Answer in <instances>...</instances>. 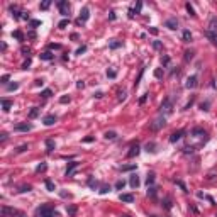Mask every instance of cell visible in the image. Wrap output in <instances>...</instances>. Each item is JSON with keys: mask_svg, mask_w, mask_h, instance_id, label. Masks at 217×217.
I'll use <instances>...</instances> for the list:
<instances>
[{"mask_svg": "<svg viewBox=\"0 0 217 217\" xmlns=\"http://www.w3.org/2000/svg\"><path fill=\"white\" fill-rule=\"evenodd\" d=\"M0 212H2V217H27L22 210L14 209V207H7V205H2Z\"/></svg>", "mask_w": 217, "mask_h": 217, "instance_id": "cell-2", "label": "cell"}, {"mask_svg": "<svg viewBox=\"0 0 217 217\" xmlns=\"http://www.w3.org/2000/svg\"><path fill=\"white\" fill-rule=\"evenodd\" d=\"M185 59H187V61H188V59H192V53H190V51H187V53H185Z\"/></svg>", "mask_w": 217, "mask_h": 217, "instance_id": "cell-51", "label": "cell"}, {"mask_svg": "<svg viewBox=\"0 0 217 217\" xmlns=\"http://www.w3.org/2000/svg\"><path fill=\"white\" fill-rule=\"evenodd\" d=\"M185 87H187V88H195V87H197V76H195V75L188 76V78H187V83H185Z\"/></svg>", "mask_w": 217, "mask_h": 217, "instance_id": "cell-7", "label": "cell"}, {"mask_svg": "<svg viewBox=\"0 0 217 217\" xmlns=\"http://www.w3.org/2000/svg\"><path fill=\"white\" fill-rule=\"evenodd\" d=\"M124 185H126V181L119 180L117 183H115V188H117V190H122V188H124Z\"/></svg>", "mask_w": 217, "mask_h": 217, "instance_id": "cell-35", "label": "cell"}, {"mask_svg": "<svg viewBox=\"0 0 217 217\" xmlns=\"http://www.w3.org/2000/svg\"><path fill=\"white\" fill-rule=\"evenodd\" d=\"M68 24H70V19H63V20H61V22L58 24V27H59V29H65V27H66Z\"/></svg>", "mask_w": 217, "mask_h": 217, "instance_id": "cell-25", "label": "cell"}, {"mask_svg": "<svg viewBox=\"0 0 217 217\" xmlns=\"http://www.w3.org/2000/svg\"><path fill=\"white\" fill-rule=\"evenodd\" d=\"M78 166H80V163H76V161L70 163V164H68V168H66V177H73V173L78 170Z\"/></svg>", "mask_w": 217, "mask_h": 217, "instance_id": "cell-5", "label": "cell"}, {"mask_svg": "<svg viewBox=\"0 0 217 217\" xmlns=\"http://www.w3.org/2000/svg\"><path fill=\"white\" fill-rule=\"evenodd\" d=\"M27 148H29L27 144H22V146H19V148H17V153H22V151H26Z\"/></svg>", "mask_w": 217, "mask_h": 217, "instance_id": "cell-43", "label": "cell"}, {"mask_svg": "<svg viewBox=\"0 0 217 217\" xmlns=\"http://www.w3.org/2000/svg\"><path fill=\"white\" fill-rule=\"evenodd\" d=\"M164 207H166V209H171V204H170V199H166V200H164Z\"/></svg>", "mask_w": 217, "mask_h": 217, "instance_id": "cell-50", "label": "cell"}, {"mask_svg": "<svg viewBox=\"0 0 217 217\" xmlns=\"http://www.w3.org/2000/svg\"><path fill=\"white\" fill-rule=\"evenodd\" d=\"M124 217H129V216H124Z\"/></svg>", "mask_w": 217, "mask_h": 217, "instance_id": "cell-60", "label": "cell"}, {"mask_svg": "<svg viewBox=\"0 0 217 217\" xmlns=\"http://www.w3.org/2000/svg\"><path fill=\"white\" fill-rule=\"evenodd\" d=\"M168 63H170V58H168V56H164V58H163V65H168Z\"/></svg>", "mask_w": 217, "mask_h": 217, "instance_id": "cell-56", "label": "cell"}, {"mask_svg": "<svg viewBox=\"0 0 217 217\" xmlns=\"http://www.w3.org/2000/svg\"><path fill=\"white\" fill-rule=\"evenodd\" d=\"M115 136H117V134H115L114 131H108V132H105V137H107V139H115Z\"/></svg>", "mask_w": 217, "mask_h": 217, "instance_id": "cell-32", "label": "cell"}, {"mask_svg": "<svg viewBox=\"0 0 217 217\" xmlns=\"http://www.w3.org/2000/svg\"><path fill=\"white\" fill-rule=\"evenodd\" d=\"M88 17H90V10H88V7H83L82 12H80V22L88 20Z\"/></svg>", "mask_w": 217, "mask_h": 217, "instance_id": "cell-10", "label": "cell"}, {"mask_svg": "<svg viewBox=\"0 0 217 217\" xmlns=\"http://www.w3.org/2000/svg\"><path fill=\"white\" fill-rule=\"evenodd\" d=\"M29 65H31V59H27V61L22 65V68H24V70H27V66H29Z\"/></svg>", "mask_w": 217, "mask_h": 217, "instance_id": "cell-52", "label": "cell"}, {"mask_svg": "<svg viewBox=\"0 0 217 217\" xmlns=\"http://www.w3.org/2000/svg\"><path fill=\"white\" fill-rule=\"evenodd\" d=\"M37 114H39V108L34 107L31 112H29V117H31V119H34V117H37Z\"/></svg>", "mask_w": 217, "mask_h": 217, "instance_id": "cell-27", "label": "cell"}, {"mask_svg": "<svg viewBox=\"0 0 217 217\" xmlns=\"http://www.w3.org/2000/svg\"><path fill=\"white\" fill-rule=\"evenodd\" d=\"M59 102H61V104H68V102H70V97H68V95H63V97L59 98Z\"/></svg>", "mask_w": 217, "mask_h": 217, "instance_id": "cell-41", "label": "cell"}, {"mask_svg": "<svg viewBox=\"0 0 217 217\" xmlns=\"http://www.w3.org/2000/svg\"><path fill=\"white\" fill-rule=\"evenodd\" d=\"M44 170H46V164H44V163H42V164H39V166L36 168V171H37V173H39V171H44Z\"/></svg>", "mask_w": 217, "mask_h": 217, "instance_id": "cell-44", "label": "cell"}, {"mask_svg": "<svg viewBox=\"0 0 217 217\" xmlns=\"http://www.w3.org/2000/svg\"><path fill=\"white\" fill-rule=\"evenodd\" d=\"M54 148H56V144H54L53 139H46V149H48V153H51Z\"/></svg>", "mask_w": 217, "mask_h": 217, "instance_id": "cell-18", "label": "cell"}, {"mask_svg": "<svg viewBox=\"0 0 217 217\" xmlns=\"http://www.w3.org/2000/svg\"><path fill=\"white\" fill-rule=\"evenodd\" d=\"M58 9H59V12H61L63 16H68V12H70V3H68L66 0H61V2L58 3Z\"/></svg>", "mask_w": 217, "mask_h": 217, "instance_id": "cell-4", "label": "cell"}, {"mask_svg": "<svg viewBox=\"0 0 217 217\" xmlns=\"http://www.w3.org/2000/svg\"><path fill=\"white\" fill-rule=\"evenodd\" d=\"M42 122H44V126H53L54 122H56V115H51V114H49V115H46Z\"/></svg>", "mask_w": 217, "mask_h": 217, "instance_id": "cell-14", "label": "cell"}, {"mask_svg": "<svg viewBox=\"0 0 217 217\" xmlns=\"http://www.w3.org/2000/svg\"><path fill=\"white\" fill-rule=\"evenodd\" d=\"M209 105H210V104H209V102H205V104H202L200 107H202V110H209Z\"/></svg>", "mask_w": 217, "mask_h": 217, "instance_id": "cell-49", "label": "cell"}, {"mask_svg": "<svg viewBox=\"0 0 217 217\" xmlns=\"http://www.w3.org/2000/svg\"><path fill=\"white\" fill-rule=\"evenodd\" d=\"M107 76L108 78H115L117 76V71L115 70H107Z\"/></svg>", "mask_w": 217, "mask_h": 217, "instance_id": "cell-36", "label": "cell"}, {"mask_svg": "<svg viewBox=\"0 0 217 217\" xmlns=\"http://www.w3.org/2000/svg\"><path fill=\"white\" fill-rule=\"evenodd\" d=\"M166 27L168 29H178V20L177 19H168L166 20Z\"/></svg>", "mask_w": 217, "mask_h": 217, "instance_id": "cell-15", "label": "cell"}, {"mask_svg": "<svg viewBox=\"0 0 217 217\" xmlns=\"http://www.w3.org/2000/svg\"><path fill=\"white\" fill-rule=\"evenodd\" d=\"M39 24H41V22H39V20H32V22H31V26H32V27H37V26H39Z\"/></svg>", "mask_w": 217, "mask_h": 217, "instance_id": "cell-53", "label": "cell"}, {"mask_svg": "<svg viewBox=\"0 0 217 217\" xmlns=\"http://www.w3.org/2000/svg\"><path fill=\"white\" fill-rule=\"evenodd\" d=\"M36 217H59L51 204H44L36 209Z\"/></svg>", "mask_w": 217, "mask_h": 217, "instance_id": "cell-1", "label": "cell"}, {"mask_svg": "<svg viewBox=\"0 0 217 217\" xmlns=\"http://www.w3.org/2000/svg\"><path fill=\"white\" fill-rule=\"evenodd\" d=\"M207 37L212 41V44H214V46H217V34H214V32H209V31H207Z\"/></svg>", "mask_w": 217, "mask_h": 217, "instance_id": "cell-21", "label": "cell"}, {"mask_svg": "<svg viewBox=\"0 0 217 217\" xmlns=\"http://www.w3.org/2000/svg\"><path fill=\"white\" fill-rule=\"evenodd\" d=\"M148 195H149V197H156V188H154V187H151V188L148 190Z\"/></svg>", "mask_w": 217, "mask_h": 217, "instance_id": "cell-38", "label": "cell"}, {"mask_svg": "<svg viewBox=\"0 0 217 217\" xmlns=\"http://www.w3.org/2000/svg\"><path fill=\"white\" fill-rule=\"evenodd\" d=\"M76 87H78V88H83V87H85V83H83V82H78V83H76Z\"/></svg>", "mask_w": 217, "mask_h": 217, "instance_id": "cell-59", "label": "cell"}, {"mask_svg": "<svg viewBox=\"0 0 217 217\" xmlns=\"http://www.w3.org/2000/svg\"><path fill=\"white\" fill-rule=\"evenodd\" d=\"M29 190H31V187H29V185H27V187H22V188H20V192H29Z\"/></svg>", "mask_w": 217, "mask_h": 217, "instance_id": "cell-57", "label": "cell"}, {"mask_svg": "<svg viewBox=\"0 0 217 217\" xmlns=\"http://www.w3.org/2000/svg\"><path fill=\"white\" fill-rule=\"evenodd\" d=\"M183 134H185V131H178V132H173V134H171V137H170V141H171V143H177L178 139H181V136H183Z\"/></svg>", "mask_w": 217, "mask_h": 217, "instance_id": "cell-17", "label": "cell"}, {"mask_svg": "<svg viewBox=\"0 0 217 217\" xmlns=\"http://www.w3.org/2000/svg\"><path fill=\"white\" fill-rule=\"evenodd\" d=\"M12 107V100H9V98H2V108H3V112H9Z\"/></svg>", "mask_w": 217, "mask_h": 217, "instance_id": "cell-13", "label": "cell"}, {"mask_svg": "<svg viewBox=\"0 0 217 217\" xmlns=\"http://www.w3.org/2000/svg\"><path fill=\"white\" fill-rule=\"evenodd\" d=\"M154 148H156L154 143H148V144H146V149H148V151H151V153H154V151H156Z\"/></svg>", "mask_w": 217, "mask_h": 217, "instance_id": "cell-31", "label": "cell"}, {"mask_svg": "<svg viewBox=\"0 0 217 217\" xmlns=\"http://www.w3.org/2000/svg\"><path fill=\"white\" fill-rule=\"evenodd\" d=\"M139 154V146L134 144L129 148V151H127V158H134V156H137Z\"/></svg>", "mask_w": 217, "mask_h": 217, "instance_id": "cell-9", "label": "cell"}, {"mask_svg": "<svg viewBox=\"0 0 217 217\" xmlns=\"http://www.w3.org/2000/svg\"><path fill=\"white\" fill-rule=\"evenodd\" d=\"M12 36L16 37V39H19V41H24V36H22V32H20V31H14V32H12Z\"/></svg>", "mask_w": 217, "mask_h": 217, "instance_id": "cell-26", "label": "cell"}, {"mask_svg": "<svg viewBox=\"0 0 217 217\" xmlns=\"http://www.w3.org/2000/svg\"><path fill=\"white\" fill-rule=\"evenodd\" d=\"M209 32H214L217 34V17H212L209 22Z\"/></svg>", "mask_w": 217, "mask_h": 217, "instance_id": "cell-11", "label": "cell"}, {"mask_svg": "<svg viewBox=\"0 0 217 217\" xmlns=\"http://www.w3.org/2000/svg\"><path fill=\"white\" fill-rule=\"evenodd\" d=\"M187 10H188V14H190L192 17H195V16H197V14H195V10H193V7H192L190 3H187Z\"/></svg>", "mask_w": 217, "mask_h": 217, "instance_id": "cell-30", "label": "cell"}, {"mask_svg": "<svg viewBox=\"0 0 217 217\" xmlns=\"http://www.w3.org/2000/svg\"><path fill=\"white\" fill-rule=\"evenodd\" d=\"M164 124H166V119H164V115H160L158 119H154V121L151 122V126H149V127H151V131H160V129H161Z\"/></svg>", "mask_w": 217, "mask_h": 217, "instance_id": "cell-3", "label": "cell"}, {"mask_svg": "<svg viewBox=\"0 0 217 217\" xmlns=\"http://www.w3.org/2000/svg\"><path fill=\"white\" fill-rule=\"evenodd\" d=\"M17 88H19V83H10V85L7 87V90H9V92H12V90H17Z\"/></svg>", "mask_w": 217, "mask_h": 217, "instance_id": "cell-37", "label": "cell"}, {"mask_svg": "<svg viewBox=\"0 0 217 217\" xmlns=\"http://www.w3.org/2000/svg\"><path fill=\"white\" fill-rule=\"evenodd\" d=\"M136 168V164H126V166H122V171H129V170H134Z\"/></svg>", "mask_w": 217, "mask_h": 217, "instance_id": "cell-39", "label": "cell"}, {"mask_svg": "<svg viewBox=\"0 0 217 217\" xmlns=\"http://www.w3.org/2000/svg\"><path fill=\"white\" fill-rule=\"evenodd\" d=\"M129 183H131V187H132V188H137V187H139V177H137V175H131Z\"/></svg>", "mask_w": 217, "mask_h": 217, "instance_id": "cell-16", "label": "cell"}, {"mask_svg": "<svg viewBox=\"0 0 217 217\" xmlns=\"http://www.w3.org/2000/svg\"><path fill=\"white\" fill-rule=\"evenodd\" d=\"M163 112H164V114H171V100H170V98H166V100L161 104V114Z\"/></svg>", "mask_w": 217, "mask_h": 217, "instance_id": "cell-6", "label": "cell"}, {"mask_svg": "<svg viewBox=\"0 0 217 217\" xmlns=\"http://www.w3.org/2000/svg\"><path fill=\"white\" fill-rule=\"evenodd\" d=\"M66 210H68V214H70V216H75V214H76V207H75V205H70Z\"/></svg>", "mask_w": 217, "mask_h": 217, "instance_id": "cell-34", "label": "cell"}, {"mask_svg": "<svg viewBox=\"0 0 217 217\" xmlns=\"http://www.w3.org/2000/svg\"><path fill=\"white\" fill-rule=\"evenodd\" d=\"M9 80H10V75H3L2 76V83H7Z\"/></svg>", "mask_w": 217, "mask_h": 217, "instance_id": "cell-46", "label": "cell"}, {"mask_svg": "<svg viewBox=\"0 0 217 217\" xmlns=\"http://www.w3.org/2000/svg\"><path fill=\"white\" fill-rule=\"evenodd\" d=\"M88 185H90L92 188H95L98 183H97V180H93V177H90V180H88Z\"/></svg>", "mask_w": 217, "mask_h": 217, "instance_id": "cell-40", "label": "cell"}, {"mask_svg": "<svg viewBox=\"0 0 217 217\" xmlns=\"http://www.w3.org/2000/svg\"><path fill=\"white\" fill-rule=\"evenodd\" d=\"M124 98H126V92H121V93H119V102H122Z\"/></svg>", "mask_w": 217, "mask_h": 217, "instance_id": "cell-47", "label": "cell"}, {"mask_svg": "<svg viewBox=\"0 0 217 217\" xmlns=\"http://www.w3.org/2000/svg\"><path fill=\"white\" fill-rule=\"evenodd\" d=\"M85 51H87V46H82V48L76 49V54H82V53H85Z\"/></svg>", "mask_w": 217, "mask_h": 217, "instance_id": "cell-45", "label": "cell"}, {"mask_svg": "<svg viewBox=\"0 0 217 217\" xmlns=\"http://www.w3.org/2000/svg\"><path fill=\"white\" fill-rule=\"evenodd\" d=\"M108 190H110V185H105V183H104V185L100 187V193H107Z\"/></svg>", "mask_w": 217, "mask_h": 217, "instance_id": "cell-33", "label": "cell"}, {"mask_svg": "<svg viewBox=\"0 0 217 217\" xmlns=\"http://www.w3.org/2000/svg\"><path fill=\"white\" fill-rule=\"evenodd\" d=\"M146 183H148V187L154 183V173H149V175H148V178H146Z\"/></svg>", "mask_w": 217, "mask_h": 217, "instance_id": "cell-24", "label": "cell"}, {"mask_svg": "<svg viewBox=\"0 0 217 217\" xmlns=\"http://www.w3.org/2000/svg\"><path fill=\"white\" fill-rule=\"evenodd\" d=\"M153 46H154V48H156V49H160V48H161V44H160V42H158V41H154V42H153Z\"/></svg>", "mask_w": 217, "mask_h": 217, "instance_id": "cell-55", "label": "cell"}, {"mask_svg": "<svg viewBox=\"0 0 217 217\" xmlns=\"http://www.w3.org/2000/svg\"><path fill=\"white\" fill-rule=\"evenodd\" d=\"M141 7H143V3H141V2H137V5H136L134 12H136V14H139V12H141Z\"/></svg>", "mask_w": 217, "mask_h": 217, "instance_id": "cell-42", "label": "cell"}, {"mask_svg": "<svg viewBox=\"0 0 217 217\" xmlns=\"http://www.w3.org/2000/svg\"><path fill=\"white\" fill-rule=\"evenodd\" d=\"M183 41L185 42H190L192 41V32L190 31H183Z\"/></svg>", "mask_w": 217, "mask_h": 217, "instance_id": "cell-23", "label": "cell"}, {"mask_svg": "<svg viewBox=\"0 0 217 217\" xmlns=\"http://www.w3.org/2000/svg\"><path fill=\"white\" fill-rule=\"evenodd\" d=\"M108 46H110V49H117V48H121V46H122V42L114 39V41H110V44H108Z\"/></svg>", "mask_w": 217, "mask_h": 217, "instance_id": "cell-20", "label": "cell"}, {"mask_svg": "<svg viewBox=\"0 0 217 217\" xmlns=\"http://www.w3.org/2000/svg\"><path fill=\"white\" fill-rule=\"evenodd\" d=\"M119 199L122 200V202H126V204H131V202H134V195L132 193H121Z\"/></svg>", "mask_w": 217, "mask_h": 217, "instance_id": "cell-12", "label": "cell"}, {"mask_svg": "<svg viewBox=\"0 0 217 217\" xmlns=\"http://www.w3.org/2000/svg\"><path fill=\"white\" fill-rule=\"evenodd\" d=\"M53 58H54V54L49 53V51H46V53L41 54V59H44V61H49V59H53Z\"/></svg>", "mask_w": 217, "mask_h": 217, "instance_id": "cell-19", "label": "cell"}, {"mask_svg": "<svg viewBox=\"0 0 217 217\" xmlns=\"http://www.w3.org/2000/svg\"><path fill=\"white\" fill-rule=\"evenodd\" d=\"M42 83H44V80H42V78H37V80H36V85H42Z\"/></svg>", "mask_w": 217, "mask_h": 217, "instance_id": "cell-58", "label": "cell"}, {"mask_svg": "<svg viewBox=\"0 0 217 217\" xmlns=\"http://www.w3.org/2000/svg\"><path fill=\"white\" fill-rule=\"evenodd\" d=\"M154 76H156V78H161V76H163V71H161V70H156V71H154Z\"/></svg>", "mask_w": 217, "mask_h": 217, "instance_id": "cell-48", "label": "cell"}, {"mask_svg": "<svg viewBox=\"0 0 217 217\" xmlns=\"http://www.w3.org/2000/svg\"><path fill=\"white\" fill-rule=\"evenodd\" d=\"M49 7H51V2H49V0H46V2L41 3V9H42V10H48Z\"/></svg>", "mask_w": 217, "mask_h": 217, "instance_id": "cell-29", "label": "cell"}, {"mask_svg": "<svg viewBox=\"0 0 217 217\" xmlns=\"http://www.w3.org/2000/svg\"><path fill=\"white\" fill-rule=\"evenodd\" d=\"M31 129H32V124H27V122L17 124V126H16V131H19V132H27V131H31Z\"/></svg>", "mask_w": 217, "mask_h": 217, "instance_id": "cell-8", "label": "cell"}, {"mask_svg": "<svg viewBox=\"0 0 217 217\" xmlns=\"http://www.w3.org/2000/svg\"><path fill=\"white\" fill-rule=\"evenodd\" d=\"M146 100H148V93H146L144 97H141V100H139V104H144Z\"/></svg>", "mask_w": 217, "mask_h": 217, "instance_id": "cell-54", "label": "cell"}, {"mask_svg": "<svg viewBox=\"0 0 217 217\" xmlns=\"http://www.w3.org/2000/svg\"><path fill=\"white\" fill-rule=\"evenodd\" d=\"M44 185H46V188H48L49 192H54V190H56V187H54V183L51 180H46L44 181Z\"/></svg>", "mask_w": 217, "mask_h": 217, "instance_id": "cell-22", "label": "cell"}, {"mask_svg": "<svg viewBox=\"0 0 217 217\" xmlns=\"http://www.w3.org/2000/svg\"><path fill=\"white\" fill-rule=\"evenodd\" d=\"M51 95H53V92L51 90H42L41 92V97H44V98H49Z\"/></svg>", "mask_w": 217, "mask_h": 217, "instance_id": "cell-28", "label": "cell"}]
</instances>
